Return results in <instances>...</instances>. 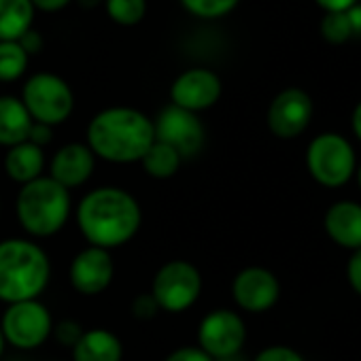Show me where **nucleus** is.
<instances>
[{
	"label": "nucleus",
	"instance_id": "35",
	"mask_svg": "<svg viewBox=\"0 0 361 361\" xmlns=\"http://www.w3.org/2000/svg\"><path fill=\"white\" fill-rule=\"evenodd\" d=\"M346 18H348L353 37H361V3H357L355 7H350L346 11Z\"/></svg>",
	"mask_w": 361,
	"mask_h": 361
},
{
	"label": "nucleus",
	"instance_id": "24",
	"mask_svg": "<svg viewBox=\"0 0 361 361\" xmlns=\"http://www.w3.org/2000/svg\"><path fill=\"white\" fill-rule=\"evenodd\" d=\"M238 3L240 0H180V5L185 7V11H190L192 16L202 18V20L224 18V16L232 13Z\"/></svg>",
	"mask_w": 361,
	"mask_h": 361
},
{
	"label": "nucleus",
	"instance_id": "23",
	"mask_svg": "<svg viewBox=\"0 0 361 361\" xmlns=\"http://www.w3.org/2000/svg\"><path fill=\"white\" fill-rule=\"evenodd\" d=\"M109 18L119 26H136L147 13V0H104Z\"/></svg>",
	"mask_w": 361,
	"mask_h": 361
},
{
	"label": "nucleus",
	"instance_id": "10",
	"mask_svg": "<svg viewBox=\"0 0 361 361\" xmlns=\"http://www.w3.org/2000/svg\"><path fill=\"white\" fill-rule=\"evenodd\" d=\"M247 338L245 321L238 312L217 308L209 312L198 327V348L213 359H226L238 355Z\"/></svg>",
	"mask_w": 361,
	"mask_h": 361
},
{
	"label": "nucleus",
	"instance_id": "4",
	"mask_svg": "<svg viewBox=\"0 0 361 361\" xmlns=\"http://www.w3.org/2000/svg\"><path fill=\"white\" fill-rule=\"evenodd\" d=\"M16 213L30 236H54L71 217V192L51 176H39L22 185L16 200Z\"/></svg>",
	"mask_w": 361,
	"mask_h": 361
},
{
	"label": "nucleus",
	"instance_id": "13",
	"mask_svg": "<svg viewBox=\"0 0 361 361\" xmlns=\"http://www.w3.org/2000/svg\"><path fill=\"white\" fill-rule=\"evenodd\" d=\"M232 295H234V302L243 310L266 312L279 302L281 285H279V279L270 270L262 266H249L234 276Z\"/></svg>",
	"mask_w": 361,
	"mask_h": 361
},
{
	"label": "nucleus",
	"instance_id": "22",
	"mask_svg": "<svg viewBox=\"0 0 361 361\" xmlns=\"http://www.w3.org/2000/svg\"><path fill=\"white\" fill-rule=\"evenodd\" d=\"M28 68V54L18 41H0V81H18Z\"/></svg>",
	"mask_w": 361,
	"mask_h": 361
},
{
	"label": "nucleus",
	"instance_id": "33",
	"mask_svg": "<svg viewBox=\"0 0 361 361\" xmlns=\"http://www.w3.org/2000/svg\"><path fill=\"white\" fill-rule=\"evenodd\" d=\"M28 140L30 142H35V145H39L41 149L51 140V126H45V123H32V128H30V136H28Z\"/></svg>",
	"mask_w": 361,
	"mask_h": 361
},
{
	"label": "nucleus",
	"instance_id": "20",
	"mask_svg": "<svg viewBox=\"0 0 361 361\" xmlns=\"http://www.w3.org/2000/svg\"><path fill=\"white\" fill-rule=\"evenodd\" d=\"M35 11L30 0H0V41H20L32 28Z\"/></svg>",
	"mask_w": 361,
	"mask_h": 361
},
{
	"label": "nucleus",
	"instance_id": "30",
	"mask_svg": "<svg viewBox=\"0 0 361 361\" xmlns=\"http://www.w3.org/2000/svg\"><path fill=\"white\" fill-rule=\"evenodd\" d=\"M346 276H348L350 287L361 295V249L353 251V257L348 259V266H346Z\"/></svg>",
	"mask_w": 361,
	"mask_h": 361
},
{
	"label": "nucleus",
	"instance_id": "19",
	"mask_svg": "<svg viewBox=\"0 0 361 361\" xmlns=\"http://www.w3.org/2000/svg\"><path fill=\"white\" fill-rule=\"evenodd\" d=\"M43 168H45V153L39 145L30 140L11 147L5 155V170L9 178H13L20 185H26L30 180L43 176Z\"/></svg>",
	"mask_w": 361,
	"mask_h": 361
},
{
	"label": "nucleus",
	"instance_id": "8",
	"mask_svg": "<svg viewBox=\"0 0 361 361\" xmlns=\"http://www.w3.org/2000/svg\"><path fill=\"white\" fill-rule=\"evenodd\" d=\"M0 331H3L7 344L20 350H32L54 334V321L45 304L39 300H26L9 304L3 314Z\"/></svg>",
	"mask_w": 361,
	"mask_h": 361
},
{
	"label": "nucleus",
	"instance_id": "18",
	"mask_svg": "<svg viewBox=\"0 0 361 361\" xmlns=\"http://www.w3.org/2000/svg\"><path fill=\"white\" fill-rule=\"evenodd\" d=\"M32 123L35 121L20 98L0 96V145L11 149L20 142H26Z\"/></svg>",
	"mask_w": 361,
	"mask_h": 361
},
{
	"label": "nucleus",
	"instance_id": "36",
	"mask_svg": "<svg viewBox=\"0 0 361 361\" xmlns=\"http://www.w3.org/2000/svg\"><path fill=\"white\" fill-rule=\"evenodd\" d=\"M350 123H353V132H355V136L361 140V102L355 106L353 117H350Z\"/></svg>",
	"mask_w": 361,
	"mask_h": 361
},
{
	"label": "nucleus",
	"instance_id": "7",
	"mask_svg": "<svg viewBox=\"0 0 361 361\" xmlns=\"http://www.w3.org/2000/svg\"><path fill=\"white\" fill-rule=\"evenodd\" d=\"M149 293L159 310L185 312L202 293V274L185 259H172L155 272Z\"/></svg>",
	"mask_w": 361,
	"mask_h": 361
},
{
	"label": "nucleus",
	"instance_id": "29",
	"mask_svg": "<svg viewBox=\"0 0 361 361\" xmlns=\"http://www.w3.org/2000/svg\"><path fill=\"white\" fill-rule=\"evenodd\" d=\"M157 310H159V308H157V304H155V300H153L151 293L138 295V298L134 300V304H132V312H134V317H138V319H151V317H155Z\"/></svg>",
	"mask_w": 361,
	"mask_h": 361
},
{
	"label": "nucleus",
	"instance_id": "5",
	"mask_svg": "<svg viewBox=\"0 0 361 361\" xmlns=\"http://www.w3.org/2000/svg\"><path fill=\"white\" fill-rule=\"evenodd\" d=\"M306 166L317 183L340 188L355 174V149L342 134L323 132L310 140L306 149Z\"/></svg>",
	"mask_w": 361,
	"mask_h": 361
},
{
	"label": "nucleus",
	"instance_id": "32",
	"mask_svg": "<svg viewBox=\"0 0 361 361\" xmlns=\"http://www.w3.org/2000/svg\"><path fill=\"white\" fill-rule=\"evenodd\" d=\"M20 45H22V49L30 56V54H37V51H41V47H43V37L37 32V30H28L26 35H22V39L18 41Z\"/></svg>",
	"mask_w": 361,
	"mask_h": 361
},
{
	"label": "nucleus",
	"instance_id": "25",
	"mask_svg": "<svg viewBox=\"0 0 361 361\" xmlns=\"http://www.w3.org/2000/svg\"><path fill=\"white\" fill-rule=\"evenodd\" d=\"M321 37L329 45H344L348 39H353V30L344 13H325L321 20Z\"/></svg>",
	"mask_w": 361,
	"mask_h": 361
},
{
	"label": "nucleus",
	"instance_id": "2",
	"mask_svg": "<svg viewBox=\"0 0 361 361\" xmlns=\"http://www.w3.org/2000/svg\"><path fill=\"white\" fill-rule=\"evenodd\" d=\"M153 140V121L132 106L104 109L87 126L90 151L111 164L140 161Z\"/></svg>",
	"mask_w": 361,
	"mask_h": 361
},
{
	"label": "nucleus",
	"instance_id": "37",
	"mask_svg": "<svg viewBox=\"0 0 361 361\" xmlns=\"http://www.w3.org/2000/svg\"><path fill=\"white\" fill-rule=\"evenodd\" d=\"M100 3H102V0H79V5L85 7V9H94V7H98Z\"/></svg>",
	"mask_w": 361,
	"mask_h": 361
},
{
	"label": "nucleus",
	"instance_id": "1",
	"mask_svg": "<svg viewBox=\"0 0 361 361\" xmlns=\"http://www.w3.org/2000/svg\"><path fill=\"white\" fill-rule=\"evenodd\" d=\"M142 224L138 200L121 188L92 190L77 207V226L90 247L115 249L130 243Z\"/></svg>",
	"mask_w": 361,
	"mask_h": 361
},
{
	"label": "nucleus",
	"instance_id": "9",
	"mask_svg": "<svg viewBox=\"0 0 361 361\" xmlns=\"http://www.w3.org/2000/svg\"><path fill=\"white\" fill-rule=\"evenodd\" d=\"M155 140L172 147L180 157L198 155L204 147V126L196 113L178 109L174 104L166 106L153 121Z\"/></svg>",
	"mask_w": 361,
	"mask_h": 361
},
{
	"label": "nucleus",
	"instance_id": "3",
	"mask_svg": "<svg viewBox=\"0 0 361 361\" xmlns=\"http://www.w3.org/2000/svg\"><path fill=\"white\" fill-rule=\"evenodd\" d=\"M51 276L47 253L32 240L7 238L0 243V300L18 304L39 300Z\"/></svg>",
	"mask_w": 361,
	"mask_h": 361
},
{
	"label": "nucleus",
	"instance_id": "40",
	"mask_svg": "<svg viewBox=\"0 0 361 361\" xmlns=\"http://www.w3.org/2000/svg\"><path fill=\"white\" fill-rule=\"evenodd\" d=\"M357 183H359V190H361V166H359V170H357Z\"/></svg>",
	"mask_w": 361,
	"mask_h": 361
},
{
	"label": "nucleus",
	"instance_id": "31",
	"mask_svg": "<svg viewBox=\"0 0 361 361\" xmlns=\"http://www.w3.org/2000/svg\"><path fill=\"white\" fill-rule=\"evenodd\" d=\"M314 3L325 11V13H344L350 7H355L359 0H314Z\"/></svg>",
	"mask_w": 361,
	"mask_h": 361
},
{
	"label": "nucleus",
	"instance_id": "34",
	"mask_svg": "<svg viewBox=\"0 0 361 361\" xmlns=\"http://www.w3.org/2000/svg\"><path fill=\"white\" fill-rule=\"evenodd\" d=\"M30 3L35 5V9L39 11H45V13H56L60 9H64L71 0H30Z\"/></svg>",
	"mask_w": 361,
	"mask_h": 361
},
{
	"label": "nucleus",
	"instance_id": "11",
	"mask_svg": "<svg viewBox=\"0 0 361 361\" xmlns=\"http://www.w3.org/2000/svg\"><path fill=\"white\" fill-rule=\"evenodd\" d=\"M314 113L312 98L300 87H287L274 96L268 109V128L279 138L300 136Z\"/></svg>",
	"mask_w": 361,
	"mask_h": 361
},
{
	"label": "nucleus",
	"instance_id": "15",
	"mask_svg": "<svg viewBox=\"0 0 361 361\" xmlns=\"http://www.w3.org/2000/svg\"><path fill=\"white\" fill-rule=\"evenodd\" d=\"M96 166V155L83 142H68L60 147L49 164V176L64 190L81 188L87 183Z\"/></svg>",
	"mask_w": 361,
	"mask_h": 361
},
{
	"label": "nucleus",
	"instance_id": "26",
	"mask_svg": "<svg viewBox=\"0 0 361 361\" xmlns=\"http://www.w3.org/2000/svg\"><path fill=\"white\" fill-rule=\"evenodd\" d=\"M253 361H304V357L295 348H291V346L276 344V346L264 348Z\"/></svg>",
	"mask_w": 361,
	"mask_h": 361
},
{
	"label": "nucleus",
	"instance_id": "38",
	"mask_svg": "<svg viewBox=\"0 0 361 361\" xmlns=\"http://www.w3.org/2000/svg\"><path fill=\"white\" fill-rule=\"evenodd\" d=\"M215 361H245V359L238 353V355H232V357H226V359H215Z\"/></svg>",
	"mask_w": 361,
	"mask_h": 361
},
{
	"label": "nucleus",
	"instance_id": "12",
	"mask_svg": "<svg viewBox=\"0 0 361 361\" xmlns=\"http://www.w3.org/2000/svg\"><path fill=\"white\" fill-rule=\"evenodd\" d=\"M221 79L213 71L190 68L174 79L170 87V98L174 106L198 115V111L211 109L221 98Z\"/></svg>",
	"mask_w": 361,
	"mask_h": 361
},
{
	"label": "nucleus",
	"instance_id": "28",
	"mask_svg": "<svg viewBox=\"0 0 361 361\" xmlns=\"http://www.w3.org/2000/svg\"><path fill=\"white\" fill-rule=\"evenodd\" d=\"M164 361H215L213 357H209L202 348L198 346H183L172 350Z\"/></svg>",
	"mask_w": 361,
	"mask_h": 361
},
{
	"label": "nucleus",
	"instance_id": "17",
	"mask_svg": "<svg viewBox=\"0 0 361 361\" xmlns=\"http://www.w3.org/2000/svg\"><path fill=\"white\" fill-rule=\"evenodd\" d=\"M123 344L121 340L102 327L83 331L79 342L73 346L75 361H121Z\"/></svg>",
	"mask_w": 361,
	"mask_h": 361
},
{
	"label": "nucleus",
	"instance_id": "27",
	"mask_svg": "<svg viewBox=\"0 0 361 361\" xmlns=\"http://www.w3.org/2000/svg\"><path fill=\"white\" fill-rule=\"evenodd\" d=\"M54 334H56V338H58L60 344L73 348V346L79 342V338L83 336V329L79 327L77 321H62V323H58V325L54 327Z\"/></svg>",
	"mask_w": 361,
	"mask_h": 361
},
{
	"label": "nucleus",
	"instance_id": "14",
	"mask_svg": "<svg viewBox=\"0 0 361 361\" xmlns=\"http://www.w3.org/2000/svg\"><path fill=\"white\" fill-rule=\"evenodd\" d=\"M113 276V257L106 249L100 247H85L83 251H79L68 270L71 285L81 295H100L109 289Z\"/></svg>",
	"mask_w": 361,
	"mask_h": 361
},
{
	"label": "nucleus",
	"instance_id": "39",
	"mask_svg": "<svg viewBox=\"0 0 361 361\" xmlns=\"http://www.w3.org/2000/svg\"><path fill=\"white\" fill-rule=\"evenodd\" d=\"M5 336H3V331H0V357H3V353H5Z\"/></svg>",
	"mask_w": 361,
	"mask_h": 361
},
{
	"label": "nucleus",
	"instance_id": "16",
	"mask_svg": "<svg viewBox=\"0 0 361 361\" xmlns=\"http://www.w3.org/2000/svg\"><path fill=\"white\" fill-rule=\"evenodd\" d=\"M325 232L344 249H361V204L350 200L331 204L325 213Z\"/></svg>",
	"mask_w": 361,
	"mask_h": 361
},
{
	"label": "nucleus",
	"instance_id": "6",
	"mask_svg": "<svg viewBox=\"0 0 361 361\" xmlns=\"http://www.w3.org/2000/svg\"><path fill=\"white\" fill-rule=\"evenodd\" d=\"M20 100L24 102L32 121L51 128L66 121L75 109V96L71 85L54 73L32 75L22 90Z\"/></svg>",
	"mask_w": 361,
	"mask_h": 361
},
{
	"label": "nucleus",
	"instance_id": "21",
	"mask_svg": "<svg viewBox=\"0 0 361 361\" xmlns=\"http://www.w3.org/2000/svg\"><path fill=\"white\" fill-rule=\"evenodd\" d=\"M180 161H183V157H180L172 147H168L159 140H153V145L147 149V153L140 159L145 172L153 178L174 176L180 168Z\"/></svg>",
	"mask_w": 361,
	"mask_h": 361
}]
</instances>
